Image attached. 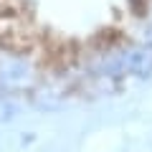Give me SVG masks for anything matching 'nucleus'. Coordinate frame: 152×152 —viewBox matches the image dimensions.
<instances>
[{"label": "nucleus", "instance_id": "f257e3e1", "mask_svg": "<svg viewBox=\"0 0 152 152\" xmlns=\"http://www.w3.org/2000/svg\"><path fill=\"white\" fill-rule=\"evenodd\" d=\"M15 117V107H13L10 96H0V122H8Z\"/></svg>", "mask_w": 152, "mask_h": 152}]
</instances>
